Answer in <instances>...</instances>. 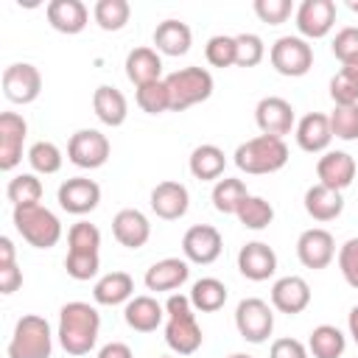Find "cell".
Instances as JSON below:
<instances>
[{
	"label": "cell",
	"instance_id": "6da1fadb",
	"mask_svg": "<svg viewBox=\"0 0 358 358\" xmlns=\"http://www.w3.org/2000/svg\"><path fill=\"white\" fill-rule=\"evenodd\" d=\"M101 333V313L90 302H67L59 310V344L67 355H87Z\"/></svg>",
	"mask_w": 358,
	"mask_h": 358
},
{
	"label": "cell",
	"instance_id": "7a4b0ae2",
	"mask_svg": "<svg viewBox=\"0 0 358 358\" xmlns=\"http://www.w3.org/2000/svg\"><path fill=\"white\" fill-rule=\"evenodd\" d=\"M67 257L64 268L73 280H92L101 268V229L90 221H78L67 229Z\"/></svg>",
	"mask_w": 358,
	"mask_h": 358
},
{
	"label": "cell",
	"instance_id": "3957f363",
	"mask_svg": "<svg viewBox=\"0 0 358 358\" xmlns=\"http://www.w3.org/2000/svg\"><path fill=\"white\" fill-rule=\"evenodd\" d=\"M201 341H204V336L196 322L190 296L171 294L165 302V344L176 355H193L201 347Z\"/></svg>",
	"mask_w": 358,
	"mask_h": 358
},
{
	"label": "cell",
	"instance_id": "277c9868",
	"mask_svg": "<svg viewBox=\"0 0 358 358\" xmlns=\"http://www.w3.org/2000/svg\"><path fill=\"white\" fill-rule=\"evenodd\" d=\"M238 171L252 173V176H263V173H277L280 168H285L288 162V145L280 137H268V134H257L246 143H241L232 154Z\"/></svg>",
	"mask_w": 358,
	"mask_h": 358
},
{
	"label": "cell",
	"instance_id": "5b68a950",
	"mask_svg": "<svg viewBox=\"0 0 358 358\" xmlns=\"http://www.w3.org/2000/svg\"><path fill=\"white\" fill-rule=\"evenodd\" d=\"M14 229L22 235V241L34 249H50L62 238V221L56 218L53 210L45 204H28V207H14Z\"/></svg>",
	"mask_w": 358,
	"mask_h": 358
},
{
	"label": "cell",
	"instance_id": "8992f818",
	"mask_svg": "<svg viewBox=\"0 0 358 358\" xmlns=\"http://www.w3.org/2000/svg\"><path fill=\"white\" fill-rule=\"evenodd\" d=\"M6 352H8V358H50L53 333H50L48 319L36 316V313L20 316Z\"/></svg>",
	"mask_w": 358,
	"mask_h": 358
},
{
	"label": "cell",
	"instance_id": "52a82bcc",
	"mask_svg": "<svg viewBox=\"0 0 358 358\" xmlns=\"http://www.w3.org/2000/svg\"><path fill=\"white\" fill-rule=\"evenodd\" d=\"M165 87H168V98H171V112H185L201 101H207L213 95V76L204 67H182L173 70L171 76H165Z\"/></svg>",
	"mask_w": 358,
	"mask_h": 358
},
{
	"label": "cell",
	"instance_id": "ba28073f",
	"mask_svg": "<svg viewBox=\"0 0 358 358\" xmlns=\"http://www.w3.org/2000/svg\"><path fill=\"white\" fill-rule=\"evenodd\" d=\"M235 327L243 341L263 344L274 330V308L257 296H246L235 308Z\"/></svg>",
	"mask_w": 358,
	"mask_h": 358
},
{
	"label": "cell",
	"instance_id": "9c48e42d",
	"mask_svg": "<svg viewBox=\"0 0 358 358\" xmlns=\"http://www.w3.org/2000/svg\"><path fill=\"white\" fill-rule=\"evenodd\" d=\"M268 59H271V67L280 76L299 78V76H305L313 67V48L302 36H280L271 45Z\"/></svg>",
	"mask_w": 358,
	"mask_h": 358
},
{
	"label": "cell",
	"instance_id": "30bf717a",
	"mask_svg": "<svg viewBox=\"0 0 358 358\" xmlns=\"http://www.w3.org/2000/svg\"><path fill=\"white\" fill-rule=\"evenodd\" d=\"M109 151L112 145L106 134H101L98 129H78L76 134H70V143H67V159L76 168H87V171L106 165Z\"/></svg>",
	"mask_w": 358,
	"mask_h": 358
},
{
	"label": "cell",
	"instance_id": "8fae6325",
	"mask_svg": "<svg viewBox=\"0 0 358 358\" xmlns=\"http://www.w3.org/2000/svg\"><path fill=\"white\" fill-rule=\"evenodd\" d=\"M42 92V73L28 62H14L3 70V95L11 103H34Z\"/></svg>",
	"mask_w": 358,
	"mask_h": 358
},
{
	"label": "cell",
	"instance_id": "7c38bea8",
	"mask_svg": "<svg viewBox=\"0 0 358 358\" xmlns=\"http://www.w3.org/2000/svg\"><path fill=\"white\" fill-rule=\"evenodd\" d=\"M255 123L260 129V134H268V137H285L291 134L296 117H294V106L280 98V95H266L257 101L255 106Z\"/></svg>",
	"mask_w": 358,
	"mask_h": 358
},
{
	"label": "cell",
	"instance_id": "4fadbf2b",
	"mask_svg": "<svg viewBox=\"0 0 358 358\" xmlns=\"http://www.w3.org/2000/svg\"><path fill=\"white\" fill-rule=\"evenodd\" d=\"M221 249H224V238L210 224H196L182 235V252H185V260L190 263L210 266L221 257Z\"/></svg>",
	"mask_w": 358,
	"mask_h": 358
},
{
	"label": "cell",
	"instance_id": "5bb4252c",
	"mask_svg": "<svg viewBox=\"0 0 358 358\" xmlns=\"http://www.w3.org/2000/svg\"><path fill=\"white\" fill-rule=\"evenodd\" d=\"M59 207L73 215H87L101 204V185L87 176H73L59 185Z\"/></svg>",
	"mask_w": 358,
	"mask_h": 358
},
{
	"label": "cell",
	"instance_id": "9a60e30c",
	"mask_svg": "<svg viewBox=\"0 0 358 358\" xmlns=\"http://www.w3.org/2000/svg\"><path fill=\"white\" fill-rule=\"evenodd\" d=\"M296 257H299V263L305 268H313V271L327 268L333 263V257H336V241H333V235L327 229H322V227L305 229L296 238Z\"/></svg>",
	"mask_w": 358,
	"mask_h": 358
},
{
	"label": "cell",
	"instance_id": "2e32d148",
	"mask_svg": "<svg viewBox=\"0 0 358 358\" xmlns=\"http://www.w3.org/2000/svg\"><path fill=\"white\" fill-rule=\"evenodd\" d=\"M336 25L333 0H302L296 8V31L302 39H322Z\"/></svg>",
	"mask_w": 358,
	"mask_h": 358
},
{
	"label": "cell",
	"instance_id": "e0dca14e",
	"mask_svg": "<svg viewBox=\"0 0 358 358\" xmlns=\"http://www.w3.org/2000/svg\"><path fill=\"white\" fill-rule=\"evenodd\" d=\"M28 134V123L17 112L0 115V171H14L22 162V143Z\"/></svg>",
	"mask_w": 358,
	"mask_h": 358
},
{
	"label": "cell",
	"instance_id": "ac0fdd59",
	"mask_svg": "<svg viewBox=\"0 0 358 358\" xmlns=\"http://www.w3.org/2000/svg\"><path fill=\"white\" fill-rule=\"evenodd\" d=\"M238 271L252 280V282H263L268 277H274L277 271V255L268 243L263 241H249L241 246L238 252Z\"/></svg>",
	"mask_w": 358,
	"mask_h": 358
},
{
	"label": "cell",
	"instance_id": "d6986e66",
	"mask_svg": "<svg viewBox=\"0 0 358 358\" xmlns=\"http://www.w3.org/2000/svg\"><path fill=\"white\" fill-rule=\"evenodd\" d=\"M308 305H310V285H308L305 277L288 274V277H280L271 285V308L274 310L288 313V316H296Z\"/></svg>",
	"mask_w": 358,
	"mask_h": 358
},
{
	"label": "cell",
	"instance_id": "ffe728a7",
	"mask_svg": "<svg viewBox=\"0 0 358 358\" xmlns=\"http://www.w3.org/2000/svg\"><path fill=\"white\" fill-rule=\"evenodd\" d=\"M355 159L347 151H324V157H319L316 162V176L319 185L330 187V190H344L355 182Z\"/></svg>",
	"mask_w": 358,
	"mask_h": 358
},
{
	"label": "cell",
	"instance_id": "44dd1931",
	"mask_svg": "<svg viewBox=\"0 0 358 358\" xmlns=\"http://www.w3.org/2000/svg\"><path fill=\"white\" fill-rule=\"evenodd\" d=\"M190 207V193L182 182H173V179H165L159 182L154 190H151V210L157 218L162 221H176L187 213Z\"/></svg>",
	"mask_w": 358,
	"mask_h": 358
},
{
	"label": "cell",
	"instance_id": "7402d4cb",
	"mask_svg": "<svg viewBox=\"0 0 358 358\" xmlns=\"http://www.w3.org/2000/svg\"><path fill=\"white\" fill-rule=\"evenodd\" d=\"M112 235L120 246L126 249H140L148 243L151 238V224L145 218V213H140L137 207H123L120 213H115L112 218Z\"/></svg>",
	"mask_w": 358,
	"mask_h": 358
},
{
	"label": "cell",
	"instance_id": "603a6c76",
	"mask_svg": "<svg viewBox=\"0 0 358 358\" xmlns=\"http://www.w3.org/2000/svg\"><path fill=\"white\" fill-rule=\"evenodd\" d=\"M294 137L296 145L308 154H319L327 151L330 140H333V129H330V117L322 112H308L296 126H294Z\"/></svg>",
	"mask_w": 358,
	"mask_h": 358
},
{
	"label": "cell",
	"instance_id": "cb8c5ba5",
	"mask_svg": "<svg viewBox=\"0 0 358 358\" xmlns=\"http://www.w3.org/2000/svg\"><path fill=\"white\" fill-rule=\"evenodd\" d=\"M187 277H190L187 260H182V257H162V260L148 266L143 282H145L148 291H173L179 285H185Z\"/></svg>",
	"mask_w": 358,
	"mask_h": 358
},
{
	"label": "cell",
	"instance_id": "d4e9b609",
	"mask_svg": "<svg viewBox=\"0 0 358 358\" xmlns=\"http://www.w3.org/2000/svg\"><path fill=\"white\" fill-rule=\"evenodd\" d=\"M45 14L50 28L59 34H81L90 22V11L81 0H50Z\"/></svg>",
	"mask_w": 358,
	"mask_h": 358
},
{
	"label": "cell",
	"instance_id": "484cf974",
	"mask_svg": "<svg viewBox=\"0 0 358 358\" xmlns=\"http://www.w3.org/2000/svg\"><path fill=\"white\" fill-rule=\"evenodd\" d=\"M123 319L137 333H154L165 322V305H159L154 296H131L123 308Z\"/></svg>",
	"mask_w": 358,
	"mask_h": 358
},
{
	"label": "cell",
	"instance_id": "4316f807",
	"mask_svg": "<svg viewBox=\"0 0 358 358\" xmlns=\"http://www.w3.org/2000/svg\"><path fill=\"white\" fill-rule=\"evenodd\" d=\"M193 45V31L182 20H162L154 28V50L162 56H185Z\"/></svg>",
	"mask_w": 358,
	"mask_h": 358
},
{
	"label": "cell",
	"instance_id": "83f0119b",
	"mask_svg": "<svg viewBox=\"0 0 358 358\" xmlns=\"http://www.w3.org/2000/svg\"><path fill=\"white\" fill-rule=\"evenodd\" d=\"M126 78L134 87H145L151 81H162V59L154 48H134L126 56Z\"/></svg>",
	"mask_w": 358,
	"mask_h": 358
},
{
	"label": "cell",
	"instance_id": "f1b7e54d",
	"mask_svg": "<svg viewBox=\"0 0 358 358\" xmlns=\"http://www.w3.org/2000/svg\"><path fill=\"white\" fill-rule=\"evenodd\" d=\"M92 109L98 115L101 123L106 126H123L126 117H129V101L126 95L117 90V87H109V84H101L95 92H92Z\"/></svg>",
	"mask_w": 358,
	"mask_h": 358
},
{
	"label": "cell",
	"instance_id": "f546056e",
	"mask_svg": "<svg viewBox=\"0 0 358 358\" xmlns=\"http://www.w3.org/2000/svg\"><path fill=\"white\" fill-rule=\"evenodd\" d=\"M344 210V196L341 190H330L324 185H310L305 190V213L313 221H333Z\"/></svg>",
	"mask_w": 358,
	"mask_h": 358
},
{
	"label": "cell",
	"instance_id": "4dcf8cb0",
	"mask_svg": "<svg viewBox=\"0 0 358 358\" xmlns=\"http://www.w3.org/2000/svg\"><path fill=\"white\" fill-rule=\"evenodd\" d=\"M187 168L190 173L199 179V182H218L224 176V168H227V157L218 145L213 143H204V145H196L190 159H187Z\"/></svg>",
	"mask_w": 358,
	"mask_h": 358
},
{
	"label": "cell",
	"instance_id": "1f68e13d",
	"mask_svg": "<svg viewBox=\"0 0 358 358\" xmlns=\"http://www.w3.org/2000/svg\"><path fill=\"white\" fill-rule=\"evenodd\" d=\"M134 296V280L126 271H109L92 285V299L98 305H123Z\"/></svg>",
	"mask_w": 358,
	"mask_h": 358
},
{
	"label": "cell",
	"instance_id": "d6a6232c",
	"mask_svg": "<svg viewBox=\"0 0 358 358\" xmlns=\"http://www.w3.org/2000/svg\"><path fill=\"white\" fill-rule=\"evenodd\" d=\"M227 302V285L215 277H201L193 282L190 288V305L193 310H201V313H215L221 310Z\"/></svg>",
	"mask_w": 358,
	"mask_h": 358
},
{
	"label": "cell",
	"instance_id": "836d02e7",
	"mask_svg": "<svg viewBox=\"0 0 358 358\" xmlns=\"http://www.w3.org/2000/svg\"><path fill=\"white\" fill-rule=\"evenodd\" d=\"M344 347H347V338L336 324H319L310 330L308 352L313 358H341Z\"/></svg>",
	"mask_w": 358,
	"mask_h": 358
},
{
	"label": "cell",
	"instance_id": "e575fe53",
	"mask_svg": "<svg viewBox=\"0 0 358 358\" xmlns=\"http://www.w3.org/2000/svg\"><path fill=\"white\" fill-rule=\"evenodd\" d=\"M249 190L243 185V179H235V176H224L213 185V207L224 215H235L238 207L246 201Z\"/></svg>",
	"mask_w": 358,
	"mask_h": 358
},
{
	"label": "cell",
	"instance_id": "d590c367",
	"mask_svg": "<svg viewBox=\"0 0 358 358\" xmlns=\"http://www.w3.org/2000/svg\"><path fill=\"white\" fill-rule=\"evenodd\" d=\"M129 17H131V6L126 0H98L95 8H92V20L103 31H120V28H126Z\"/></svg>",
	"mask_w": 358,
	"mask_h": 358
},
{
	"label": "cell",
	"instance_id": "8d00e7d4",
	"mask_svg": "<svg viewBox=\"0 0 358 358\" xmlns=\"http://www.w3.org/2000/svg\"><path fill=\"white\" fill-rule=\"evenodd\" d=\"M235 215H238V221H241L246 229H255V232H257V229H266V227L274 221V207H271L263 196H252V193H249L246 201L238 207Z\"/></svg>",
	"mask_w": 358,
	"mask_h": 358
},
{
	"label": "cell",
	"instance_id": "74e56055",
	"mask_svg": "<svg viewBox=\"0 0 358 358\" xmlns=\"http://www.w3.org/2000/svg\"><path fill=\"white\" fill-rule=\"evenodd\" d=\"M6 196L14 207H28V204H39L42 199V182L36 179V173H17L14 179H8Z\"/></svg>",
	"mask_w": 358,
	"mask_h": 358
},
{
	"label": "cell",
	"instance_id": "f35d334b",
	"mask_svg": "<svg viewBox=\"0 0 358 358\" xmlns=\"http://www.w3.org/2000/svg\"><path fill=\"white\" fill-rule=\"evenodd\" d=\"M28 162H31V168H34L36 173L50 176V173H56V171L62 168L64 157H62V151H59L56 143L39 140V143H34V145L28 148Z\"/></svg>",
	"mask_w": 358,
	"mask_h": 358
},
{
	"label": "cell",
	"instance_id": "ab89813d",
	"mask_svg": "<svg viewBox=\"0 0 358 358\" xmlns=\"http://www.w3.org/2000/svg\"><path fill=\"white\" fill-rule=\"evenodd\" d=\"M134 98H137V106H140L145 115H162V112L171 109V98H168L165 78H162V81H151V84H145V87H137Z\"/></svg>",
	"mask_w": 358,
	"mask_h": 358
},
{
	"label": "cell",
	"instance_id": "60d3db41",
	"mask_svg": "<svg viewBox=\"0 0 358 358\" xmlns=\"http://www.w3.org/2000/svg\"><path fill=\"white\" fill-rule=\"evenodd\" d=\"M327 117H330L333 137L347 140V143L358 140V103H352V106H333V112Z\"/></svg>",
	"mask_w": 358,
	"mask_h": 358
},
{
	"label": "cell",
	"instance_id": "b9f144b4",
	"mask_svg": "<svg viewBox=\"0 0 358 358\" xmlns=\"http://www.w3.org/2000/svg\"><path fill=\"white\" fill-rule=\"evenodd\" d=\"M266 56V45L257 34H238L235 36V64L238 67H257Z\"/></svg>",
	"mask_w": 358,
	"mask_h": 358
},
{
	"label": "cell",
	"instance_id": "7bdbcfd3",
	"mask_svg": "<svg viewBox=\"0 0 358 358\" xmlns=\"http://www.w3.org/2000/svg\"><path fill=\"white\" fill-rule=\"evenodd\" d=\"M204 59L213 67H232L235 64V36H227V34L210 36L204 45Z\"/></svg>",
	"mask_w": 358,
	"mask_h": 358
},
{
	"label": "cell",
	"instance_id": "ee69618b",
	"mask_svg": "<svg viewBox=\"0 0 358 358\" xmlns=\"http://www.w3.org/2000/svg\"><path fill=\"white\" fill-rule=\"evenodd\" d=\"M330 98L336 106H352L358 103V78L350 76L347 70H338L330 78Z\"/></svg>",
	"mask_w": 358,
	"mask_h": 358
},
{
	"label": "cell",
	"instance_id": "f6af8a7d",
	"mask_svg": "<svg viewBox=\"0 0 358 358\" xmlns=\"http://www.w3.org/2000/svg\"><path fill=\"white\" fill-rule=\"evenodd\" d=\"M333 56L341 62V67L358 62V28L355 25H347V28H341L336 34V39H333Z\"/></svg>",
	"mask_w": 358,
	"mask_h": 358
},
{
	"label": "cell",
	"instance_id": "bcb514c9",
	"mask_svg": "<svg viewBox=\"0 0 358 358\" xmlns=\"http://www.w3.org/2000/svg\"><path fill=\"white\" fill-rule=\"evenodd\" d=\"M294 11L291 0H255V14L260 17V22L268 25H282Z\"/></svg>",
	"mask_w": 358,
	"mask_h": 358
},
{
	"label": "cell",
	"instance_id": "7dc6e473",
	"mask_svg": "<svg viewBox=\"0 0 358 358\" xmlns=\"http://www.w3.org/2000/svg\"><path fill=\"white\" fill-rule=\"evenodd\" d=\"M338 271L350 288H358V238L344 241V246L338 249Z\"/></svg>",
	"mask_w": 358,
	"mask_h": 358
},
{
	"label": "cell",
	"instance_id": "c3c4849f",
	"mask_svg": "<svg viewBox=\"0 0 358 358\" xmlns=\"http://www.w3.org/2000/svg\"><path fill=\"white\" fill-rule=\"evenodd\" d=\"M268 358H310V352H308V347H305L302 341L285 336V338H277V341L271 344Z\"/></svg>",
	"mask_w": 358,
	"mask_h": 358
},
{
	"label": "cell",
	"instance_id": "681fc988",
	"mask_svg": "<svg viewBox=\"0 0 358 358\" xmlns=\"http://www.w3.org/2000/svg\"><path fill=\"white\" fill-rule=\"evenodd\" d=\"M20 285H22V271L17 268V263L0 266V294H14Z\"/></svg>",
	"mask_w": 358,
	"mask_h": 358
},
{
	"label": "cell",
	"instance_id": "f907efd6",
	"mask_svg": "<svg viewBox=\"0 0 358 358\" xmlns=\"http://www.w3.org/2000/svg\"><path fill=\"white\" fill-rule=\"evenodd\" d=\"M98 358H134V352L123 341H109V344H103L98 350Z\"/></svg>",
	"mask_w": 358,
	"mask_h": 358
},
{
	"label": "cell",
	"instance_id": "816d5d0a",
	"mask_svg": "<svg viewBox=\"0 0 358 358\" xmlns=\"http://www.w3.org/2000/svg\"><path fill=\"white\" fill-rule=\"evenodd\" d=\"M6 263H17V257H14V243H11V238H0V266H6Z\"/></svg>",
	"mask_w": 358,
	"mask_h": 358
},
{
	"label": "cell",
	"instance_id": "f5cc1de1",
	"mask_svg": "<svg viewBox=\"0 0 358 358\" xmlns=\"http://www.w3.org/2000/svg\"><path fill=\"white\" fill-rule=\"evenodd\" d=\"M347 330H350L352 341L358 344V305H352V308H350V313H347Z\"/></svg>",
	"mask_w": 358,
	"mask_h": 358
},
{
	"label": "cell",
	"instance_id": "db71d44e",
	"mask_svg": "<svg viewBox=\"0 0 358 358\" xmlns=\"http://www.w3.org/2000/svg\"><path fill=\"white\" fill-rule=\"evenodd\" d=\"M347 6H350V11H355V14H358V3H355V0H350Z\"/></svg>",
	"mask_w": 358,
	"mask_h": 358
},
{
	"label": "cell",
	"instance_id": "11a10c76",
	"mask_svg": "<svg viewBox=\"0 0 358 358\" xmlns=\"http://www.w3.org/2000/svg\"><path fill=\"white\" fill-rule=\"evenodd\" d=\"M229 358H252V355H246V352H232Z\"/></svg>",
	"mask_w": 358,
	"mask_h": 358
},
{
	"label": "cell",
	"instance_id": "9f6ffc18",
	"mask_svg": "<svg viewBox=\"0 0 358 358\" xmlns=\"http://www.w3.org/2000/svg\"><path fill=\"white\" fill-rule=\"evenodd\" d=\"M165 358H168V355H165Z\"/></svg>",
	"mask_w": 358,
	"mask_h": 358
}]
</instances>
